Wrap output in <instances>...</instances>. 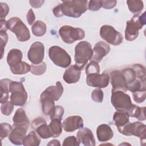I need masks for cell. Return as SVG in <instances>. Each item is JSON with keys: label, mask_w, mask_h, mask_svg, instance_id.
<instances>
[{"label": "cell", "mask_w": 146, "mask_h": 146, "mask_svg": "<svg viewBox=\"0 0 146 146\" xmlns=\"http://www.w3.org/2000/svg\"><path fill=\"white\" fill-rule=\"evenodd\" d=\"M88 3L86 0L64 1L58 6L62 15L79 18L87 10Z\"/></svg>", "instance_id": "obj_1"}, {"label": "cell", "mask_w": 146, "mask_h": 146, "mask_svg": "<svg viewBox=\"0 0 146 146\" xmlns=\"http://www.w3.org/2000/svg\"><path fill=\"white\" fill-rule=\"evenodd\" d=\"M92 55L93 51L90 43L87 41L79 42L75 47V64L81 70H83Z\"/></svg>", "instance_id": "obj_2"}, {"label": "cell", "mask_w": 146, "mask_h": 146, "mask_svg": "<svg viewBox=\"0 0 146 146\" xmlns=\"http://www.w3.org/2000/svg\"><path fill=\"white\" fill-rule=\"evenodd\" d=\"M145 12L141 15L135 14L132 18L127 21L125 30V38L128 41L135 40L139 35V30L146 23Z\"/></svg>", "instance_id": "obj_3"}, {"label": "cell", "mask_w": 146, "mask_h": 146, "mask_svg": "<svg viewBox=\"0 0 146 146\" xmlns=\"http://www.w3.org/2000/svg\"><path fill=\"white\" fill-rule=\"evenodd\" d=\"M7 28L16 35L17 39L20 42H26L30 38L29 29L23 21L18 17H12L7 21Z\"/></svg>", "instance_id": "obj_4"}, {"label": "cell", "mask_w": 146, "mask_h": 146, "mask_svg": "<svg viewBox=\"0 0 146 146\" xmlns=\"http://www.w3.org/2000/svg\"><path fill=\"white\" fill-rule=\"evenodd\" d=\"M10 102L16 106H22L27 102L28 95L23 84L19 82L11 81L9 84Z\"/></svg>", "instance_id": "obj_5"}, {"label": "cell", "mask_w": 146, "mask_h": 146, "mask_svg": "<svg viewBox=\"0 0 146 146\" xmlns=\"http://www.w3.org/2000/svg\"><path fill=\"white\" fill-rule=\"evenodd\" d=\"M118 131L125 136H135L140 138L141 144L144 142L145 144L146 126L140 121L128 123L121 127L117 128Z\"/></svg>", "instance_id": "obj_6"}, {"label": "cell", "mask_w": 146, "mask_h": 146, "mask_svg": "<svg viewBox=\"0 0 146 146\" xmlns=\"http://www.w3.org/2000/svg\"><path fill=\"white\" fill-rule=\"evenodd\" d=\"M48 56L55 65L60 67L67 68L71 63V58L68 53L58 46H53L49 48Z\"/></svg>", "instance_id": "obj_7"}, {"label": "cell", "mask_w": 146, "mask_h": 146, "mask_svg": "<svg viewBox=\"0 0 146 146\" xmlns=\"http://www.w3.org/2000/svg\"><path fill=\"white\" fill-rule=\"evenodd\" d=\"M111 102L117 111L127 112L133 105L129 95L121 90H112Z\"/></svg>", "instance_id": "obj_8"}, {"label": "cell", "mask_w": 146, "mask_h": 146, "mask_svg": "<svg viewBox=\"0 0 146 146\" xmlns=\"http://www.w3.org/2000/svg\"><path fill=\"white\" fill-rule=\"evenodd\" d=\"M59 34L62 40L67 44H71L76 40H82L85 36V32L82 29L68 25L62 26L59 30Z\"/></svg>", "instance_id": "obj_9"}, {"label": "cell", "mask_w": 146, "mask_h": 146, "mask_svg": "<svg viewBox=\"0 0 146 146\" xmlns=\"http://www.w3.org/2000/svg\"><path fill=\"white\" fill-rule=\"evenodd\" d=\"M100 35L107 42L114 46L120 44L123 41V36L111 25H103L100 29Z\"/></svg>", "instance_id": "obj_10"}, {"label": "cell", "mask_w": 146, "mask_h": 146, "mask_svg": "<svg viewBox=\"0 0 146 146\" xmlns=\"http://www.w3.org/2000/svg\"><path fill=\"white\" fill-rule=\"evenodd\" d=\"M44 55V46L40 42H34L27 53L28 59L33 64H39L43 62Z\"/></svg>", "instance_id": "obj_11"}, {"label": "cell", "mask_w": 146, "mask_h": 146, "mask_svg": "<svg viewBox=\"0 0 146 146\" xmlns=\"http://www.w3.org/2000/svg\"><path fill=\"white\" fill-rule=\"evenodd\" d=\"M86 81L87 84L90 87L101 88L108 86L110 78L108 74L104 72L102 74H94L87 75Z\"/></svg>", "instance_id": "obj_12"}, {"label": "cell", "mask_w": 146, "mask_h": 146, "mask_svg": "<svg viewBox=\"0 0 146 146\" xmlns=\"http://www.w3.org/2000/svg\"><path fill=\"white\" fill-rule=\"evenodd\" d=\"M110 82L112 86V90H121L124 92L127 91L126 82L121 71L113 70L108 74Z\"/></svg>", "instance_id": "obj_13"}, {"label": "cell", "mask_w": 146, "mask_h": 146, "mask_svg": "<svg viewBox=\"0 0 146 146\" xmlns=\"http://www.w3.org/2000/svg\"><path fill=\"white\" fill-rule=\"evenodd\" d=\"M83 120L80 116H70L63 122L62 127L66 132H71L83 127Z\"/></svg>", "instance_id": "obj_14"}, {"label": "cell", "mask_w": 146, "mask_h": 146, "mask_svg": "<svg viewBox=\"0 0 146 146\" xmlns=\"http://www.w3.org/2000/svg\"><path fill=\"white\" fill-rule=\"evenodd\" d=\"M78 141L85 146H95V140L91 129L87 127L82 128L76 133Z\"/></svg>", "instance_id": "obj_15"}, {"label": "cell", "mask_w": 146, "mask_h": 146, "mask_svg": "<svg viewBox=\"0 0 146 146\" xmlns=\"http://www.w3.org/2000/svg\"><path fill=\"white\" fill-rule=\"evenodd\" d=\"M92 51V60L98 63L101 62L103 58L109 53L110 46L103 41H99L95 44Z\"/></svg>", "instance_id": "obj_16"}, {"label": "cell", "mask_w": 146, "mask_h": 146, "mask_svg": "<svg viewBox=\"0 0 146 146\" xmlns=\"http://www.w3.org/2000/svg\"><path fill=\"white\" fill-rule=\"evenodd\" d=\"M9 135V140L15 145H22L28 129L22 126H14Z\"/></svg>", "instance_id": "obj_17"}, {"label": "cell", "mask_w": 146, "mask_h": 146, "mask_svg": "<svg viewBox=\"0 0 146 146\" xmlns=\"http://www.w3.org/2000/svg\"><path fill=\"white\" fill-rule=\"evenodd\" d=\"M81 70L75 64L71 65L65 71L63 79L68 84L76 83L80 78Z\"/></svg>", "instance_id": "obj_18"}, {"label": "cell", "mask_w": 146, "mask_h": 146, "mask_svg": "<svg viewBox=\"0 0 146 146\" xmlns=\"http://www.w3.org/2000/svg\"><path fill=\"white\" fill-rule=\"evenodd\" d=\"M40 102L43 113L46 115H50L55 107V101L45 90L40 95Z\"/></svg>", "instance_id": "obj_19"}, {"label": "cell", "mask_w": 146, "mask_h": 146, "mask_svg": "<svg viewBox=\"0 0 146 146\" xmlns=\"http://www.w3.org/2000/svg\"><path fill=\"white\" fill-rule=\"evenodd\" d=\"M96 135L98 140L101 142L107 141L113 136V133L111 128L106 124H102L98 127Z\"/></svg>", "instance_id": "obj_20"}, {"label": "cell", "mask_w": 146, "mask_h": 146, "mask_svg": "<svg viewBox=\"0 0 146 146\" xmlns=\"http://www.w3.org/2000/svg\"><path fill=\"white\" fill-rule=\"evenodd\" d=\"M13 126H22L28 129L30 121L26 115L25 111L23 108H18L15 112L13 118Z\"/></svg>", "instance_id": "obj_21"}, {"label": "cell", "mask_w": 146, "mask_h": 146, "mask_svg": "<svg viewBox=\"0 0 146 146\" xmlns=\"http://www.w3.org/2000/svg\"><path fill=\"white\" fill-rule=\"evenodd\" d=\"M22 57L23 54L20 50L17 48L11 49L7 54V63L10 67H13L22 62Z\"/></svg>", "instance_id": "obj_22"}, {"label": "cell", "mask_w": 146, "mask_h": 146, "mask_svg": "<svg viewBox=\"0 0 146 146\" xmlns=\"http://www.w3.org/2000/svg\"><path fill=\"white\" fill-rule=\"evenodd\" d=\"M45 91L54 99L58 101L63 92V87L60 82H56L55 86H51L47 87Z\"/></svg>", "instance_id": "obj_23"}, {"label": "cell", "mask_w": 146, "mask_h": 146, "mask_svg": "<svg viewBox=\"0 0 146 146\" xmlns=\"http://www.w3.org/2000/svg\"><path fill=\"white\" fill-rule=\"evenodd\" d=\"M129 116L126 112L116 111L113 115V124L118 127H121L129 123Z\"/></svg>", "instance_id": "obj_24"}, {"label": "cell", "mask_w": 146, "mask_h": 146, "mask_svg": "<svg viewBox=\"0 0 146 146\" xmlns=\"http://www.w3.org/2000/svg\"><path fill=\"white\" fill-rule=\"evenodd\" d=\"M145 107H140L133 104L132 106L127 112V113L130 117H136L137 119L140 121H144L145 120Z\"/></svg>", "instance_id": "obj_25"}, {"label": "cell", "mask_w": 146, "mask_h": 146, "mask_svg": "<svg viewBox=\"0 0 146 146\" xmlns=\"http://www.w3.org/2000/svg\"><path fill=\"white\" fill-rule=\"evenodd\" d=\"M51 137H58L60 135L62 132V124L61 120H51L50 123L48 125Z\"/></svg>", "instance_id": "obj_26"}, {"label": "cell", "mask_w": 146, "mask_h": 146, "mask_svg": "<svg viewBox=\"0 0 146 146\" xmlns=\"http://www.w3.org/2000/svg\"><path fill=\"white\" fill-rule=\"evenodd\" d=\"M11 80L10 79L5 78L0 80V88H1V103H3L7 101L9 99V84Z\"/></svg>", "instance_id": "obj_27"}, {"label": "cell", "mask_w": 146, "mask_h": 146, "mask_svg": "<svg viewBox=\"0 0 146 146\" xmlns=\"http://www.w3.org/2000/svg\"><path fill=\"white\" fill-rule=\"evenodd\" d=\"M40 143V139L34 131H31L24 138L23 145L25 146H38Z\"/></svg>", "instance_id": "obj_28"}, {"label": "cell", "mask_w": 146, "mask_h": 146, "mask_svg": "<svg viewBox=\"0 0 146 146\" xmlns=\"http://www.w3.org/2000/svg\"><path fill=\"white\" fill-rule=\"evenodd\" d=\"M11 71L15 75H22L27 73L31 70V66L25 62H21L18 64L10 67Z\"/></svg>", "instance_id": "obj_29"}, {"label": "cell", "mask_w": 146, "mask_h": 146, "mask_svg": "<svg viewBox=\"0 0 146 146\" xmlns=\"http://www.w3.org/2000/svg\"><path fill=\"white\" fill-rule=\"evenodd\" d=\"M31 30L33 34L38 37L43 36L46 32V25L41 21H36L32 26Z\"/></svg>", "instance_id": "obj_30"}, {"label": "cell", "mask_w": 146, "mask_h": 146, "mask_svg": "<svg viewBox=\"0 0 146 146\" xmlns=\"http://www.w3.org/2000/svg\"><path fill=\"white\" fill-rule=\"evenodd\" d=\"M129 11L135 14H139L144 8V4L142 1L128 0L127 1Z\"/></svg>", "instance_id": "obj_31"}, {"label": "cell", "mask_w": 146, "mask_h": 146, "mask_svg": "<svg viewBox=\"0 0 146 146\" xmlns=\"http://www.w3.org/2000/svg\"><path fill=\"white\" fill-rule=\"evenodd\" d=\"M34 130H35L38 135L42 139H48L49 137H51V135L46 122L42 123L36 127Z\"/></svg>", "instance_id": "obj_32"}, {"label": "cell", "mask_w": 146, "mask_h": 146, "mask_svg": "<svg viewBox=\"0 0 146 146\" xmlns=\"http://www.w3.org/2000/svg\"><path fill=\"white\" fill-rule=\"evenodd\" d=\"M100 72V66L98 62L95 60H91L86 67V76L94 74H99Z\"/></svg>", "instance_id": "obj_33"}, {"label": "cell", "mask_w": 146, "mask_h": 146, "mask_svg": "<svg viewBox=\"0 0 146 146\" xmlns=\"http://www.w3.org/2000/svg\"><path fill=\"white\" fill-rule=\"evenodd\" d=\"M47 65L44 62H42L39 64H33L31 66V72L35 75H41L46 71Z\"/></svg>", "instance_id": "obj_34"}, {"label": "cell", "mask_w": 146, "mask_h": 146, "mask_svg": "<svg viewBox=\"0 0 146 146\" xmlns=\"http://www.w3.org/2000/svg\"><path fill=\"white\" fill-rule=\"evenodd\" d=\"M64 108L60 106H56L50 114L51 120L59 119L62 120V117L64 114Z\"/></svg>", "instance_id": "obj_35"}, {"label": "cell", "mask_w": 146, "mask_h": 146, "mask_svg": "<svg viewBox=\"0 0 146 146\" xmlns=\"http://www.w3.org/2000/svg\"><path fill=\"white\" fill-rule=\"evenodd\" d=\"M13 130L11 125L7 123H2L0 125V137L2 140L4 138L8 136Z\"/></svg>", "instance_id": "obj_36"}, {"label": "cell", "mask_w": 146, "mask_h": 146, "mask_svg": "<svg viewBox=\"0 0 146 146\" xmlns=\"http://www.w3.org/2000/svg\"><path fill=\"white\" fill-rule=\"evenodd\" d=\"M14 104L9 101H6L3 103H1V111L3 115L6 116L10 115L14 110Z\"/></svg>", "instance_id": "obj_37"}, {"label": "cell", "mask_w": 146, "mask_h": 146, "mask_svg": "<svg viewBox=\"0 0 146 146\" xmlns=\"http://www.w3.org/2000/svg\"><path fill=\"white\" fill-rule=\"evenodd\" d=\"M133 93V100L137 103H141L143 102L146 97V90H141L137 91Z\"/></svg>", "instance_id": "obj_38"}, {"label": "cell", "mask_w": 146, "mask_h": 146, "mask_svg": "<svg viewBox=\"0 0 146 146\" xmlns=\"http://www.w3.org/2000/svg\"><path fill=\"white\" fill-rule=\"evenodd\" d=\"M103 92L99 88L94 90L91 93L92 100L96 103H102L103 100Z\"/></svg>", "instance_id": "obj_39"}, {"label": "cell", "mask_w": 146, "mask_h": 146, "mask_svg": "<svg viewBox=\"0 0 146 146\" xmlns=\"http://www.w3.org/2000/svg\"><path fill=\"white\" fill-rule=\"evenodd\" d=\"M62 145L63 146H69V145H75L79 146L80 145V143L78 141L77 138L74 136H70L66 137L63 142Z\"/></svg>", "instance_id": "obj_40"}, {"label": "cell", "mask_w": 146, "mask_h": 146, "mask_svg": "<svg viewBox=\"0 0 146 146\" xmlns=\"http://www.w3.org/2000/svg\"><path fill=\"white\" fill-rule=\"evenodd\" d=\"M0 36H1V57L2 59L3 55L4 48L8 41V35L5 31H0Z\"/></svg>", "instance_id": "obj_41"}, {"label": "cell", "mask_w": 146, "mask_h": 146, "mask_svg": "<svg viewBox=\"0 0 146 146\" xmlns=\"http://www.w3.org/2000/svg\"><path fill=\"white\" fill-rule=\"evenodd\" d=\"M9 12V7L7 3H0V19H5Z\"/></svg>", "instance_id": "obj_42"}, {"label": "cell", "mask_w": 146, "mask_h": 146, "mask_svg": "<svg viewBox=\"0 0 146 146\" xmlns=\"http://www.w3.org/2000/svg\"><path fill=\"white\" fill-rule=\"evenodd\" d=\"M102 7V1H88V9L91 11H98Z\"/></svg>", "instance_id": "obj_43"}, {"label": "cell", "mask_w": 146, "mask_h": 146, "mask_svg": "<svg viewBox=\"0 0 146 146\" xmlns=\"http://www.w3.org/2000/svg\"><path fill=\"white\" fill-rule=\"evenodd\" d=\"M116 1H102V7L105 9H111L116 5Z\"/></svg>", "instance_id": "obj_44"}, {"label": "cell", "mask_w": 146, "mask_h": 146, "mask_svg": "<svg viewBox=\"0 0 146 146\" xmlns=\"http://www.w3.org/2000/svg\"><path fill=\"white\" fill-rule=\"evenodd\" d=\"M26 19L30 25H32L35 23L34 21L35 20V15L33 9H29L26 15Z\"/></svg>", "instance_id": "obj_45"}, {"label": "cell", "mask_w": 146, "mask_h": 146, "mask_svg": "<svg viewBox=\"0 0 146 146\" xmlns=\"http://www.w3.org/2000/svg\"><path fill=\"white\" fill-rule=\"evenodd\" d=\"M46 122V120L42 117H38L37 118H35L31 124V127L32 128L34 129L36 127H37L38 125L41 124L43 123Z\"/></svg>", "instance_id": "obj_46"}, {"label": "cell", "mask_w": 146, "mask_h": 146, "mask_svg": "<svg viewBox=\"0 0 146 146\" xmlns=\"http://www.w3.org/2000/svg\"><path fill=\"white\" fill-rule=\"evenodd\" d=\"M30 5L35 8H39L42 6V4L44 2V1H30Z\"/></svg>", "instance_id": "obj_47"}, {"label": "cell", "mask_w": 146, "mask_h": 146, "mask_svg": "<svg viewBox=\"0 0 146 146\" xmlns=\"http://www.w3.org/2000/svg\"><path fill=\"white\" fill-rule=\"evenodd\" d=\"M0 31L6 32V31L8 30L7 21L5 19H0Z\"/></svg>", "instance_id": "obj_48"}, {"label": "cell", "mask_w": 146, "mask_h": 146, "mask_svg": "<svg viewBox=\"0 0 146 146\" xmlns=\"http://www.w3.org/2000/svg\"><path fill=\"white\" fill-rule=\"evenodd\" d=\"M60 144L59 141L58 140H55V139L52 140L47 144V145H58V146L59 145L60 146Z\"/></svg>", "instance_id": "obj_49"}]
</instances>
